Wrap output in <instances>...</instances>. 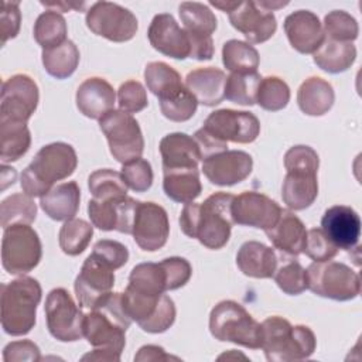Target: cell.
Instances as JSON below:
<instances>
[{
	"label": "cell",
	"mask_w": 362,
	"mask_h": 362,
	"mask_svg": "<svg viewBox=\"0 0 362 362\" xmlns=\"http://www.w3.org/2000/svg\"><path fill=\"white\" fill-rule=\"evenodd\" d=\"M222 62L232 74H252L257 72L260 57L249 42L229 40L222 47Z\"/></svg>",
	"instance_id": "e575fe53"
},
{
	"label": "cell",
	"mask_w": 362,
	"mask_h": 362,
	"mask_svg": "<svg viewBox=\"0 0 362 362\" xmlns=\"http://www.w3.org/2000/svg\"><path fill=\"white\" fill-rule=\"evenodd\" d=\"M290 100V88L288 85L279 76H266L262 78L256 103L260 107L269 112H277L287 106Z\"/></svg>",
	"instance_id": "f6af8a7d"
},
{
	"label": "cell",
	"mask_w": 362,
	"mask_h": 362,
	"mask_svg": "<svg viewBox=\"0 0 362 362\" xmlns=\"http://www.w3.org/2000/svg\"><path fill=\"white\" fill-rule=\"evenodd\" d=\"M163 189L170 199L188 204L201 195L202 185L198 168L163 170Z\"/></svg>",
	"instance_id": "4dcf8cb0"
},
{
	"label": "cell",
	"mask_w": 362,
	"mask_h": 362,
	"mask_svg": "<svg viewBox=\"0 0 362 362\" xmlns=\"http://www.w3.org/2000/svg\"><path fill=\"white\" fill-rule=\"evenodd\" d=\"M116 93L113 86L103 78L92 76L85 79L76 90V106L89 119H102L113 110Z\"/></svg>",
	"instance_id": "603a6c76"
},
{
	"label": "cell",
	"mask_w": 362,
	"mask_h": 362,
	"mask_svg": "<svg viewBox=\"0 0 362 362\" xmlns=\"http://www.w3.org/2000/svg\"><path fill=\"white\" fill-rule=\"evenodd\" d=\"M1 151L0 158L3 164L17 161L30 148L31 134L25 122L0 120Z\"/></svg>",
	"instance_id": "d6a6232c"
},
{
	"label": "cell",
	"mask_w": 362,
	"mask_h": 362,
	"mask_svg": "<svg viewBox=\"0 0 362 362\" xmlns=\"http://www.w3.org/2000/svg\"><path fill=\"white\" fill-rule=\"evenodd\" d=\"M202 130L219 146L228 148V141L247 144L260 133L259 119L245 110L219 109L212 112L204 122Z\"/></svg>",
	"instance_id": "8fae6325"
},
{
	"label": "cell",
	"mask_w": 362,
	"mask_h": 362,
	"mask_svg": "<svg viewBox=\"0 0 362 362\" xmlns=\"http://www.w3.org/2000/svg\"><path fill=\"white\" fill-rule=\"evenodd\" d=\"M160 264L163 266V269L165 272L167 291L177 290V288L185 286L188 283V280L191 279L192 267H191L189 262L184 257H178V256L167 257V259L161 260Z\"/></svg>",
	"instance_id": "db71d44e"
},
{
	"label": "cell",
	"mask_w": 362,
	"mask_h": 362,
	"mask_svg": "<svg viewBox=\"0 0 362 362\" xmlns=\"http://www.w3.org/2000/svg\"><path fill=\"white\" fill-rule=\"evenodd\" d=\"M21 13L18 8V1H3L0 13V31H1V45H4L10 38H14L20 31Z\"/></svg>",
	"instance_id": "11a10c76"
},
{
	"label": "cell",
	"mask_w": 362,
	"mask_h": 362,
	"mask_svg": "<svg viewBox=\"0 0 362 362\" xmlns=\"http://www.w3.org/2000/svg\"><path fill=\"white\" fill-rule=\"evenodd\" d=\"M127 287L147 294H163L167 291L165 272L160 263H139L129 274Z\"/></svg>",
	"instance_id": "d590c367"
},
{
	"label": "cell",
	"mask_w": 362,
	"mask_h": 362,
	"mask_svg": "<svg viewBox=\"0 0 362 362\" xmlns=\"http://www.w3.org/2000/svg\"><path fill=\"white\" fill-rule=\"evenodd\" d=\"M78 157L74 147L68 143L55 141L38 150L33 161L21 174V188L30 197L45 195L57 181L74 174Z\"/></svg>",
	"instance_id": "7a4b0ae2"
},
{
	"label": "cell",
	"mask_w": 362,
	"mask_h": 362,
	"mask_svg": "<svg viewBox=\"0 0 362 362\" xmlns=\"http://www.w3.org/2000/svg\"><path fill=\"white\" fill-rule=\"evenodd\" d=\"M230 24L240 31L249 42L260 44L273 37L277 28L276 16L260 7L256 1H240L239 6L229 13Z\"/></svg>",
	"instance_id": "d6986e66"
},
{
	"label": "cell",
	"mask_w": 362,
	"mask_h": 362,
	"mask_svg": "<svg viewBox=\"0 0 362 362\" xmlns=\"http://www.w3.org/2000/svg\"><path fill=\"white\" fill-rule=\"evenodd\" d=\"M45 318L49 334L61 342H74L83 337L85 314L75 304L69 291L52 288L45 300Z\"/></svg>",
	"instance_id": "7c38bea8"
},
{
	"label": "cell",
	"mask_w": 362,
	"mask_h": 362,
	"mask_svg": "<svg viewBox=\"0 0 362 362\" xmlns=\"http://www.w3.org/2000/svg\"><path fill=\"white\" fill-rule=\"evenodd\" d=\"M40 93L34 79L17 74L3 82L0 98V120L25 122L35 112Z\"/></svg>",
	"instance_id": "5bb4252c"
},
{
	"label": "cell",
	"mask_w": 362,
	"mask_h": 362,
	"mask_svg": "<svg viewBox=\"0 0 362 362\" xmlns=\"http://www.w3.org/2000/svg\"><path fill=\"white\" fill-rule=\"evenodd\" d=\"M120 173L124 178L126 185L136 192H144L153 184L151 165L147 160L141 157L123 164Z\"/></svg>",
	"instance_id": "681fc988"
},
{
	"label": "cell",
	"mask_w": 362,
	"mask_h": 362,
	"mask_svg": "<svg viewBox=\"0 0 362 362\" xmlns=\"http://www.w3.org/2000/svg\"><path fill=\"white\" fill-rule=\"evenodd\" d=\"M226 75L215 66L197 68L185 76V88L204 106H216L225 99Z\"/></svg>",
	"instance_id": "4316f807"
},
{
	"label": "cell",
	"mask_w": 362,
	"mask_h": 362,
	"mask_svg": "<svg viewBox=\"0 0 362 362\" xmlns=\"http://www.w3.org/2000/svg\"><path fill=\"white\" fill-rule=\"evenodd\" d=\"M42 246L38 233L24 223L4 229L1 239V264L10 274H25L40 263Z\"/></svg>",
	"instance_id": "30bf717a"
},
{
	"label": "cell",
	"mask_w": 362,
	"mask_h": 362,
	"mask_svg": "<svg viewBox=\"0 0 362 362\" xmlns=\"http://www.w3.org/2000/svg\"><path fill=\"white\" fill-rule=\"evenodd\" d=\"M98 199L92 198L88 202V215L93 226L100 230H117L120 222L122 201L124 199Z\"/></svg>",
	"instance_id": "7dc6e473"
},
{
	"label": "cell",
	"mask_w": 362,
	"mask_h": 362,
	"mask_svg": "<svg viewBox=\"0 0 362 362\" xmlns=\"http://www.w3.org/2000/svg\"><path fill=\"white\" fill-rule=\"evenodd\" d=\"M124 311L132 321L150 334L167 331L175 321V305L167 294H147L130 287L122 293Z\"/></svg>",
	"instance_id": "52a82bcc"
},
{
	"label": "cell",
	"mask_w": 362,
	"mask_h": 362,
	"mask_svg": "<svg viewBox=\"0 0 362 362\" xmlns=\"http://www.w3.org/2000/svg\"><path fill=\"white\" fill-rule=\"evenodd\" d=\"M0 215L3 229L18 223L30 225L35 221L37 205L27 194H13L1 201Z\"/></svg>",
	"instance_id": "ab89813d"
},
{
	"label": "cell",
	"mask_w": 362,
	"mask_h": 362,
	"mask_svg": "<svg viewBox=\"0 0 362 362\" xmlns=\"http://www.w3.org/2000/svg\"><path fill=\"white\" fill-rule=\"evenodd\" d=\"M260 7H263V8H266V10H269V11H273V10H276V8H280V7H284V6H287L288 4V1H276V0H259V1H256Z\"/></svg>",
	"instance_id": "6125c7cd"
},
{
	"label": "cell",
	"mask_w": 362,
	"mask_h": 362,
	"mask_svg": "<svg viewBox=\"0 0 362 362\" xmlns=\"http://www.w3.org/2000/svg\"><path fill=\"white\" fill-rule=\"evenodd\" d=\"M235 195L228 192H215L198 205L197 221L192 238L208 249L223 247L229 238L233 225L232 202Z\"/></svg>",
	"instance_id": "8992f818"
},
{
	"label": "cell",
	"mask_w": 362,
	"mask_h": 362,
	"mask_svg": "<svg viewBox=\"0 0 362 362\" xmlns=\"http://www.w3.org/2000/svg\"><path fill=\"white\" fill-rule=\"evenodd\" d=\"M92 255H95L98 259H100L113 270L120 269L129 260L127 247L123 243L112 239H102L96 242L93 246Z\"/></svg>",
	"instance_id": "f5cc1de1"
},
{
	"label": "cell",
	"mask_w": 362,
	"mask_h": 362,
	"mask_svg": "<svg viewBox=\"0 0 362 362\" xmlns=\"http://www.w3.org/2000/svg\"><path fill=\"white\" fill-rule=\"evenodd\" d=\"M303 252L314 262H327L331 260L338 253V247L328 239L322 229L313 228L307 230Z\"/></svg>",
	"instance_id": "816d5d0a"
},
{
	"label": "cell",
	"mask_w": 362,
	"mask_h": 362,
	"mask_svg": "<svg viewBox=\"0 0 362 362\" xmlns=\"http://www.w3.org/2000/svg\"><path fill=\"white\" fill-rule=\"evenodd\" d=\"M273 277L279 288L290 296H297L308 288L307 270L296 260L284 263L274 272Z\"/></svg>",
	"instance_id": "c3c4849f"
},
{
	"label": "cell",
	"mask_w": 362,
	"mask_h": 362,
	"mask_svg": "<svg viewBox=\"0 0 362 362\" xmlns=\"http://www.w3.org/2000/svg\"><path fill=\"white\" fill-rule=\"evenodd\" d=\"M3 359L6 362H11V361H40V348L28 341V339H23V341H14L10 342L8 345H6L4 352H3Z\"/></svg>",
	"instance_id": "9f6ffc18"
},
{
	"label": "cell",
	"mask_w": 362,
	"mask_h": 362,
	"mask_svg": "<svg viewBox=\"0 0 362 362\" xmlns=\"http://www.w3.org/2000/svg\"><path fill=\"white\" fill-rule=\"evenodd\" d=\"M324 35L328 40L339 42H352L358 38V21L344 10L329 11L324 17Z\"/></svg>",
	"instance_id": "bcb514c9"
},
{
	"label": "cell",
	"mask_w": 362,
	"mask_h": 362,
	"mask_svg": "<svg viewBox=\"0 0 362 362\" xmlns=\"http://www.w3.org/2000/svg\"><path fill=\"white\" fill-rule=\"evenodd\" d=\"M99 127L106 136L110 154L119 163L126 164L141 157L144 150L143 133L130 113L113 109L99 119Z\"/></svg>",
	"instance_id": "9c48e42d"
},
{
	"label": "cell",
	"mask_w": 362,
	"mask_h": 362,
	"mask_svg": "<svg viewBox=\"0 0 362 362\" xmlns=\"http://www.w3.org/2000/svg\"><path fill=\"white\" fill-rule=\"evenodd\" d=\"M41 286L34 277L21 276L1 284V328L11 337L28 334L35 325Z\"/></svg>",
	"instance_id": "277c9868"
},
{
	"label": "cell",
	"mask_w": 362,
	"mask_h": 362,
	"mask_svg": "<svg viewBox=\"0 0 362 362\" xmlns=\"http://www.w3.org/2000/svg\"><path fill=\"white\" fill-rule=\"evenodd\" d=\"M236 264L239 270L253 279H270L277 270V256L274 250L257 240L245 242L238 255Z\"/></svg>",
	"instance_id": "83f0119b"
},
{
	"label": "cell",
	"mask_w": 362,
	"mask_h": 362,
	"mask_svg": "<svg viewBox=\"0 0 362 362\" xmlns=\"http://www.w3.org/2000/svg\"><path fill=\"white\" fill-rule=\"evenodd\" d=\"M92 236L93 226L89 222L72 218L59 229V247L68 256H78L88 247Z\"/></svg>",
	"instance_id": "b9f144b4"
},
{
	"label": "cell",
	"mask_w": 362,
	"mask_h": 362,
	"mask_svg": "<svg viewBox=\"0 0 362 362\" xmlns=\"http://www.w3.org/2000/svg\"><path fill=\"white\" fill-rule=\"evenodd\" d=\"M283 27L288 42L300 54H314L325 38L320 18L310 10L288 14Z\"/></svg>",
	"instance_id": "7402d4cb"
},
{
	"label": "cell",
	"mask_w": 362,
	"mask_h": 362,
	"mask_svg": "<svg viewBox=\"0 0 362 362\" xmlns=\"http://www.w3.org/2000/svg\"><path fill=\"white\" fill-rule=\"evenodd\" d=\"M276 249L288 256H298L304 250L307 230L303 221L291 211L281 209L277 222L264 230Z\"/></svg>",
	"instance_id": "d4e9b609"
},
{
	"label": "cell",
	"mask_w": 362,
	"mask_h": 362,
	"mask_svg": "<svg viewBox=\"0 0 362 362\" xmlns=\"http://www.w3.org/2000/svg\"><path fill=\"white\" fill-rule=\"evenodd\" d=\"M307 280L314 294L337 301L354 300L361 293L359 274L341 262L311 263L307 267Z\"/></svg>",
	"instance_id": "ba28073f"
},
{
	"label": "cell",
	"mask_w": 362,
	"mask_h": 362,
	"mask_svg": "<svg viewBox=\"0 0 362 362\" xmlns=\"http://www.w3.org/2000/svg\"><path fill=\"white\" fill-rule=\"evenodd\" d=\"M260 81L262 76L257 72L230 74L229 76H226L225 98L242 106H252L256 103Z\"/></svg>",
	"instance_id": "7bdbcfd3"
},
{
	"label": "cell",
	"mask_w": 362,
	"mask_h": 362,
	"mask_svg": "<svg viewBox=\"0 0 362 362\" xmlns=\"http://www.w3.org/2000/svg\"><path fill=\"white\" fill-rule=\"evenodd\" d=\"M185 31V30H184ZM189 41V58L198 61H208L214 57V40L212 35L204 34H191L187 33Z\"/></svg>",
	"instance_id": "6f0895ef"
},
{
	"label": "cell",
	"mask_w": 362,
	"mask_h": 362,
	"mask_svg": "<svg viewBox=\"0 0 362 362\" xmlns=\"http://www.w3.org/2000/svg\"><path fill=\"white\" fill-rule=\"evenodd\" d=\"M281 214L280 205L264 194L245 191L233 198L232 219L233 223L259 229L272 228Z\"/></svg>",
	"instance_id": "e0dca14e"
},
{
	"label": "cell",
	"mask_w": 362,
	"mask_h": 362,
	"mask_svg": "<svg viewBox=\"0 0 362 362\" xmlns=\"http://www.w3.org/2000/svg\"><path fill=\"white\" fill-rule=\"evenodd\" d=\"M321 226L324 233L338 249L352 250L358 246L361 238V218L351 206L334 205L328 208L321 218Z\"/></svg>",
	"instance_id": "44dd1931"
},
{
	"label": "cell",
	"mask_w": 362,
	"mask_h": 362,
	"mask_svg": "<svg viewBox=\"0 0 362 362\" xmlns=\"http://www.w3.org/2000/svg\"><path fill=\"white\" fill-rule=\"evenodd\" d=\"M113 272L92 253L85 259L74 284L76 300L82 308L92 310L105 296L112 293L115 286Z\"/></svg>",
	"instance_id": "9a60e30c"
},
{
	"label": "cell",
	"mask_w": 362,
	"mask_h": 362,
	"mask_svg": "<svg viewBox=\"0 0 362 362\" xmlns=\"http://www.w3.org/2000/svg\"><path fill=\"white\" fill-rule=\"evenodd\" d=\"M144 81L148 90L157 98L167 95L168 92L182 86L180 74L165 62L156 61L146 65Z\"/></svg>",
	"instance_id": "ee69618b"
},
{
	"label": "cell",
	"mask_w": 362,
	"mask_h": 362,
	"mask_svg": "<svg viewBox=\"0 0 362 362\" xmlns=\"http://www.w3.org/2000/svg\"><path fill=\"white\" fill-rule=\"evenodd\" d=\"M147 37L151 47L167 57L175 59H185L189 57L188 37L184 28H181L175 18L168 13H161L153 17Z\"/></svg>",
	"instance_id": "ffe728a7"
},
{
	"label": "cell",
	"mask_w": 362,
	"mask_h": 362,
	"mask_svg": "<svg viewBox=\"0 0 362 362\" xmlns=\"http://www.w3.org/2000/svg\"><path fill=\"white\" fill-rule=\"evenodd\" d=\"M264 356L270 362H290L310 358L317 346L314 332L307 325H291L288 320L272 315L260 324Z\"/></svg>",
	"instance_id": "3957f363"
},
{
	"label": "cell",
	"mask_w": 362,
	"mask_h": 362,
	"mask_svg": "<svg viewBox=\"0 0 362 362\" xmlns=\"http://www.w3.org/2000/svg\"><path fill=\"white\" fill-rule=\"evenodd\" d=\"M79 57V49L74 41L65 40L59 45L42 49V65L51 76L65 79L78 68Z\"/></svg>",
	"instance_id": "836d02e7"
},
{
	"label": "cell",
	"mask_w": 362,
	"mask_h": 362,
	"mask_svg": "<svg viewBox=\"0 0 362 362\" xmlns=\"http://www.w3.org/2000/svg\"><path fill=\"white\" fill-rule=\"evenodd\" d=\"M132 235L136 245L144 252L161 249L170 235V221L165 209L156 202H139Z\"/></svg>",
	"instance_id": "2e32d148"
},
{
	"label": "cell",
	"mask_w": 362,
	"mask_h": 362,
	"mask_svg": "<svg viewBox=\"0 0 362 362\" xmlns=\"http://www.w3.org/2000/svg\"><path fill=\"white\" fill-rule=\"evenodd\" d=\"M163 170L198 168L201 157L199 147L192 136L185 133H170L160 141Z\"/></svg>",
	"instance_id": "cb8c5ba5"
},
{
	"label": "cell",
	"mask_w": 362,
	"mask_h": 362,
	"mask_svg": "<svg viewBox=\"0 0 362 362\" xmlns=\"http://www.w3.org/2000/svg\"><path fill=\"white\" fill-rule=\"evenodd\" d=\"M170 359L178 361L177 356H171L165 354V351L157 345H144L134 355V361H170Z\"/></svg>",
	"instance_id": "680465c9"
},
{
	"label": "cell",
	"mask_w": 362,
	"mask_h": 362,
	"mask_svg": "<svg viewBox=\"0 0 362 362\" xmlns=\"http://www.w3.org/2000/svg\"><path fill=\"white\" fill-rule=\"evenodd\" d=\"M317 173L303 168H290L283 181V202L294 211L308 208L318 195Z\"/></svg>",
	"instance_id": "484cf974"
},
{
	"label": "cell",
	"mask_w": 362,
	"mask_h": 362,
	"mask_svg": "<svg viewBox=\"0 0 362 362\" xmlns=\"http://www.w3.org/2000/svg\"><path fill=\"white\" fill-rule=\"evenodd\" d=\"M180 18L184 24V30L191 34L212 35L218 23L211 8L198 1H184L178 7Z\"/></svg>",
	"instance_id": "74e56055"
},
{
	"label": "cell",
	"mask_w": 362,
	"mask_h": 362,
	"mask_svg": "<svg viewBox=\"0 0 362 362\" xmlns=\"http://www.w3.org/2000/svg\"><path fill=\"white\" fill-rule=\"evenodd\" d=\"M356 58V48L352 42H339L324 38L320 48L313 54L318 68L329 74H339L351 68Z\"/></svg>",
	"instance_id": "1f68e13d"
},
{
	"label": "cell",
	"mask_w": 362,
	"mask_h": 362,
	"mask_svg": "<svg viewBox=\"0 0 362 362\" xmlns=\"http://www.w3.org/2000/svg\"><path fill=\"white\" fill-rule=\"evenodd\" d=\"M240 1H236V0H211L209 4L225 11V13H230L232 10H235L238 6H239Z\"/></svg>",
	"instance_id": "94428289"
},
{
	"label": "cell",
	"mask_w": 362,
	"mask_h": 362,
	"mask_svg": "<svg viewBox=\"0 0 362 362\" xmlns=\"http://www.w3.org/2000/svg\"><path fill=\"white\" fill-rule=\"evenodd\" d=\"M66 33L65 18L52 10L41 13L34 24V38L42 49L62 44L66 40Z\"/></svg>",
	"instance_id": "f35d334b"
},
{
	"label": "cell",
	"mask_w": 362,
	"mask_h": 362,
	"mask_svg": "<svg viewBox=\"0 0 362 362\" xmlns=\"http://www.w3.org/2000/svg\"><path fill=\"white\" fill-rule=\"evenodd\" d=\"M88 28L109 41L126 42L132 40L139 28L136 16L112 1H96L86 11Z\"/></svg>",
	"instance_id": "4fadbf2b"
},
{
	"label": "cell",
	"mask_w": 362,
	"mask_h": 362,
	"mask_svg": "<svg viewBox=\"0 0 362 362\" xmlns=\"http://www.w3.org/2000/svg\"><path fill=\"white\" fill-rule=\"evenodd\" d=\"M117 103L126 113H137L148 105L147 92L139 81H126L117 90Z\"/></svg>",
	"instance_id": "f907efd6"
},
{
	"label": "cell",
	"mask_w": 362,
	"mask_h": 362,
	"mask_svg": "<svg viewBox=\"0 0 362 362\" xmlns=\"http://www.w3.org/2000/svg\"><path fill=\"white\" fill-rule=\"evenodd\" d=\"M130 317L124 311L122 293L105 296L83 318V337L95 348L82 361H120L126 345V329Z\"/></svg>",
	"instance_id": "6da1fadb"
},
{
	"label": "cell",
	"mask_w": 362,
	"mask_h": 362,
	"mask_svg": "<svg viewBox=\"0 0 362 362\" xmlns=\"http://www.w3.org/2000/svg\"><path fill=\"white\" fill-rule=\"evenodd\" d=\"M88 187L93 198L98 199H119L127 197V185L122 173L110 168L93 171L88 178Z\"/></svg>",
	"instance_id": "60d3db41"
},
{
	"label": "cell",
	"mask_w": 362,
	"mask_h": 362,
	"mask_svg": "<svg viewBox=\"0 0 362 362\" xmlns=\"http://www.w3.org/2000/svg\"><path fill=\"white\" fill-rule=\"evenodd\" d=\"M334 89L329 82L320 76L305 79L297 92V103L303 113L308 116H322L334 105Z\"/></svg>",
	"instance_id": "f546056e"
},
{
	"label": "cell",
	"mask_w": 362,
	"mask_h": 362,
	"mask_svg": "<svg viewBox=\"0 0 362 362\" xmlns=\"http://www.w3.org/2000/svg\"><path fill=\"white\" fill-rule=\"evenodd\" d=\"M16 177H17L16 170L13 167H7L6 164H3V167H1V177H0L1 189H6L8 185H13L14 181H16Z\"/></svg>",
	"instance_id": "91938a15"
},
{
	"label": "cell",
	"mask_w": 362,
	"mask_h": 362,
	"mask_svg": "<svg viewBox=\"0 0 362 362\" xmlns=\"http://www.w3.org/2000/svg\"><path fill=\"white\" fill-rule=\"evenodd\" d=\"M209 331L218 341L259 349L262 345L260 324L233 300L218 303L209 314Z\"/></svg>",
	"instance_id": "5b68a950"
},
{
	"label": "cell",
	"mask_w": 362,
	"mask_h": 362,
	"mask_svg": "<svg viewBox=\"0 0 362 362\" xmlns=\"http://www.w3.org/2000/svg\"><path fill=\"white\" fill-rule=\"evenodd\" d=\"M158 102L163 116L171 122L189 120L195 115L198 106L197 99L185 88V85L168 92L164 96H160Z\"/></svg>",
	"instance_id": "8d00e7d4"
},
{
	"label": "cell",
	"mask_w": 362,
	"mask_h": 362,
	"mask_svg": "<svg viewBox=\"0 0 362 362\" xmlns=\"http://www.w3.org/2000/svg\"><path fill=\"white\" fill-rule=\"evenodd\" d=\"M253 168V158L242 150H225L202 161L205 177L215 185L229 187L242 182Z\"/></svg>",
	"instance_id": "ac0fdd59"
},
{
	"label": "cell",
	"mask_w": 362,
	"mask_h": 362,
	"mask_svg": "<svg viewBox=\"0 0 362 362\" xmlns=\"http://www.w3.org/2000/svg\"><path fill=\"white\" fill-rule=\"evenodd\" d=\"M81 201V189L75 181L62 182L52 187L41 197L40 205L45 215L54 221H69L78 209Z\"/></svg>",
	"instance_id": "f1b7e54d"
}]
</instances>
